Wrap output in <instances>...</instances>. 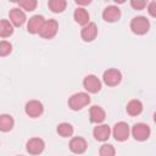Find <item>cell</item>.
Masks as SVG:
<instances>
[{"label": "cell", "instance_id": "3957f363", "mask_svg": "<svg viewBox=\"0 0 156 156\" xmlns=\"http://www.w3.org/2000/svg\"><path fill=\"white\" fill-rule=\"evenodd\" d=\"M57 30H58V23H57L56 20L51 18V20L45 21L39 35L41 38H44V39H51V38H54L56 35Z\"/></svg>", "mask_w": 156, "mask_h": 156}, {"label": "cell", "instance_id": "8992f818", "mask_svg": "<svg viewBox=\"0 0 156 156\" xmlns=\"http://www.w3.org/2000/svg\"><path fill=\"white\" fill-rule=\"evenodd\" d=\"M121 79H122V74L116 68H108L107 71L104 72V76H102L104 83L108 87H116L117 84H119Z\"/></svg>", "mask_w": 156, "mask_h": 156}, {"label": "cell", "instance_id": "7402d4cb", "mask_svg": "<svg viewBox=\"0 0 156 156\" xmlns=\"http://www.w3.org/2000/svg\"><path fill=\"white\" fill-rule=\"evenodd\" d=\"M13 33V27L7 20H1L0 21V35L1 38L10 37Z\"/></svg>", "mask_w": 156, "mask_h": 156}, {"label": "cell", "instance_id": "277c9868", "mask_svg": "<svg viewBox=\"0 0 156 156\" xmlns=\"http://www.w3.org/2000/svg\"><path fill=\"white\" fill-rule=\"evenodd\" d=\"M150 127L145 123H135L132 127V135L138 141H144L150 136Z\"/></svg>", "mask_w": 156, "mask_h": 156}, {"label": "cell", "instance_id": "2e32d148", "mask_svg": "<svg viewBox=\"0 0 156 156\" xmlns=\"http://www.w3.org/2000/svg\"><path fill=\"white\" fill-rule=\"evenodd\" d=\"M110 134L111 129L107 124H99L93 130V135L98 141H106L110 138Z\"/></svg>", "mask_w": 156, "mask_h": 156}, {"label": "cell", "instance_id": "484cf974", "mask_svg": "<svg viewBox=\"0 0 156 156\" xmlns=\"http://www.w3.org/2000/svg\"><path fill=\"white\" fill-rule=\"evenodd\" d=\"M130 5L135 10H143L146 6V1L145 0H132L130 1Z\"/></svg>", "mask_w": 156, "mask_h": 156}, {"label": "cell", "instance_id": "6da1fadb", "mask_svg": "<svg viewBox=\"0 0 156 156\" xmlns=\"http://www.w3.org/2000/svg\"><path fill=\"white\" fill-rule=\"evenodd\" d=\"M90 102V96L87 93H76L68 99V106L73 111H79Z\"/></svg>", "mask_w": 156, "mask_h": 156}, {"label": "cell", "instance_id": "83f0119b", "mask_svg": "<svg viewBox=\"0 0 156 156\" xmlns=\"http://www.w3.org/2000/svg\"><path fill=\"white\" fill-rule=\"evenodd\" d=\"M76 4L77 5H89L90 0H76Z\"/></svg>", "mask_w": 156, "mask_h": 156}, {"label": "cell", "instance_id": "f1b7e54d", "mask_svg": "<svg viewBox=\"0 0 156 156\" xmlns=\"http://www.w3.org/2000/svg\"><path fill=\"white\" fill-rule=\"evenodd\" d=\"M154 121H155V123H156V112L154 113Z\"/></svg>", "mask_w": 156, "mask_h": 156}, {"label": "cell", "instance_id": "44dd1931", "mask_svg": "<svg viewBox=\"0 0 156 156\" xmlns=\"http://www.w3.org/2000/svg\"><path fill=\"white\" fill-rule=\"evenodd\" d=\"M66 5H67L66 0H50V1L48 2L49 9H50L52 12H55V13L62 12V11L66 9Z\"/></svg>", "mask_w": 156, "mask_h": 156}, {"label": "cell", "instance_id": "5b68a950", "mask_svg": "<svg viewBox=\"0 0 156 156\" xmlns=\"http://www.w3.org/2000/svg\"><path fill=\"white\" fill-rule=\"evenodd\" d=\"M129 126L126 122H117L112 129V134L117 141H126L129 138Z\"/></svg>", "mask_w": 156, "mask_h": 156}, {"label": "cell", "instance_id": "30bf717a", "mask_svg": "<svg viewBox=\"0 0 156 156\" xmlns=\"http://www.w3.org/2000/svg\"><path fill=\"white\" fill-rule=\"evenodd\" d=\"M24 111L26 113L32 117V118H37L39 117L43 111H44V107H43V104L38 100H30L26 104V107H24Z\"/></svg>", "mask_w": 156, "mask_h": 156}, {"label": "cell", "instance_id": "52a82bcc", "mask_svg": "<svg viewBox=\"0 0 156 156\" xmlns=\"http://www.w3.org/2000/svg\"><path fill=\"white\" fill-rule=\"evenodd\" d=\"M83 87L88 93L95 94L98 91H100L101 89V82L100 79L94 76V74H88L84 79H83Z\"/></svg>", "mask_w": 156, "mask_h": 156}, {"label": "cell", "instance_id": "4fadbf2b", "mask_svg": "<svg viewBox=\"0 0 156 156\" xmlns=\"http://www.w3.org/2000/svg\"><path fill=\"white\" fill-rule=\"evenodd\" d=\"M9 17H10V21L13 26L16 27H21L23 26V23L26 22V13L20 9V7H13L10 10L9 12Z\"/></svg>", "mask_w": 156, "mask_h": 156}, {"label": "cell", "instance_id": "e0dca14e", "mask_svg": "<svg viewBox=\"0 0 156 156\" xmlns=\"http://www.w3.org/2000/svg\"><path fill=\"white\" fill-rule=\"evenodd\" d=\"M73 17H74V21L80 24V26H87L89 23V13L88 11L84 9V7H77L74 10V13H73Z\"/></svg>", "mask_w": 156, "mask_h": 156}, {"label": "cell", "instance_id": "d4e9b609", "mask_svg": "<svg viewBox=\"0 0 156 156\" xmlns=\"http://www.w3.org/2000/svg\"><path fill=\"white\" fill-rule=\"evenodd\" d=\"M12 51V45L11 43L6 41V40H1L0 41V56H6Z\"/></svg>", "mask_w": 156, "mask_h": 156}, {"label": "cell", "instance_id": "cb8c5ba5", "mask_svg": "<svg viewBox=\"0 0 156 156\" xmlns=\"http://www.w3.org/2000/svg\"><path fill=\"white\" fill-rule=\"evenodd\" d=\"M37 1L35 0H22L18 2V6L26 11H33L37 7Z\"/></svg>", "mask_w": 156, "mask_h": 156}, {"label": "cell", "instance_id": "9a60e30c", "mask_svg": "<svg viewBox=\"0 0 156 156\" xmlns=\"http://www.w3.org/2000/svg\"><path fill=\"white\" fill-rule=\"evenodd\" d=\"M106 117V113L104 111V108L101 106H98V105H94L90 107L89 110V119L91 123H101L104 122Z\"/></svg>", "mask_w": 156, "mask_h": 156}, {"label": "cell", "instance_id": "8fae6325", "mask_svg": "<svg viewBox=\"0 0 156 156\" xmlns=\"http://www.w3.org/2000/svg\"><path fill=\"white\" fill-rule=\"evenodd\" d=\"M102 18L104 21L110 22V23L116 22L121 18V10L115 5H110L105 7V10L102 11Z\"/></svg>", "mask_w": 156, "mask_h": 156}, {"label": "cell", "instance_id": "603a6c76", "mask_svg": "<svg viewBox=\"0 0 156 156\" xmlns=\"http://www.w3.org/2000/svg\"><path fill=\"white\" fill-rule=\"evenodd\" d=\"M115 154H116V150L111 144H104L99 150L100 156H115Z\"/></svg>", "mask_w": 156, "mask_h": 156}, {"label": "cell", "instance_id": "ffe728a7", "mask_svg": "<svg viewBox=\"0 0 156 156\" xmlns=\"http://www.w3.org/2000/svg\"><path fill=\"white\" fill-rule=\"evenodd\" d=\"M57 133L58 135H61L62 138H68V136H72L73 134V127L72 124L67 123V122H62L57 126Z\"/></svg>", "mask_w": 156, "mask_h": 156}, {"label": "cell", "instance_id": "4316f807", "mask_svg": "<svg viewBox=\"0 0 156 156\" xmlns=\"http://www.w3.org/2000/svg\"><path fill=\"white\" fill-rule=\"evenodd\" d=\"M147 12H149L150 16L156 17V1H151L147 5Z\"/></svg>", "mask_w": 156, "mask_h": 156}, {"label": "cell", "instance_id": "5bb4252c", "mask_svg": "<svg viewBox=\"0 0 156 156\" xmlns=\"http://www.w3.org/2000/svg\"><path fill=\"white\" fill-rule=\"evenodd\" d=\"M87 147H88V144H87L85 139L82 136H74L69 141V150L73 154H78V155L83 154V152H85Z\"/></svg>", "mask_w": 156, "mask_h": 156}, {"label": "cell", "instance_id": "d6986e66", "mask_svg": "<svg viewBox=\"0 0 156 156\" xmlns=\"http://www.w3.org/2000/svg\"><path fill=\"white\" fill-rule=\"evenodd\" d=\"M13 124H15V121H13L12 116L6 115V113H2V115L0 116V129H1L2 132H9V130H11L12 127H13Z\"/></svg>", "mask_w": 156, "mask_h": 156}, {"label": "cell", "instance_id": "9c48e42d", "mask_svg": "<svg viewBox=\"0 0 156 156\" xmlns=\"http://www.w3.org/2000/svg\"><path fill=\"white\" fill-rule=\"evenodd\" d=\"M45 143L40 138H30L26 144V150L30 155H39L44 151Z\"/></svg>", "mask_w": 156, "mask_h": 156}, {"label": "cell", "instance_id": "ba28073f", "mask_svg": "<svg viewBox=\"0 0 156 156\" xmlns=\"http://www.w3.org/2000/svg\"><path fill=\"white\" fill-rule=\"evenodd\" d=\"M45 23V20L41 15H34L28 20V24H27V30L30 34H39L43 26Z\"/></svg>", "mask_w": 156, "mask_h": 156}, {"label": "cell", "instance_id": "7a4b0ae2", "mask_svg": "<svg viewBox=\"0 0 156 156\" xmlns=\"http://www.w3.org/2000/svg\"><path fill=\"white\" fill-rule=\"evenodd\" d=\"M150 28V22L144 16H136L130 21V29L134 34L143 35L145 34Z\"/></svg>", "mask_w": 156, "mask_h": 156}, {"label": "cell", "instance_id": "ac0fdd59", "mask_svg": "<svg viewBox=\"0 0 156 156\" xmlns=\"http://www.w3.org/2000/svg\"><path fill=\"white\" fill-rule=\"evenodd\" d=\"M126 110H127V113H128V115H130V116H138V115H140L141 111H143V104H141L140 100H136V99L130 100V101L127 104Z\"/></svg>", "mask_w": 156, "mask_h": 156}, {"label": "cell", "instance_id": "7c38bea8", "mask_svg": "<svg viewBox=\"0 0 156 156\" xmlns=\"http://www.w3.org/2000/svg\"><path fill=\"white\" fill-rule=\"evenodd\" d=\"M98 35V27L94 22H89L80 30V37L84 41H93Z\"/></svg>", "mask_w": 156, "mask_h": 156}]
</instances>
